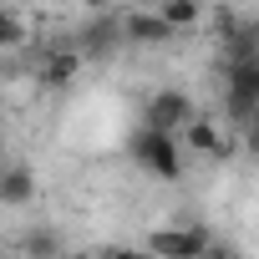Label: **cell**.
I'll return each instance as SVG.
<instances>
[{"label": "cell", "mask_w": 259, "mask_h": 259, "mask_svg": "<svg viewBox=\"0 0 259 259\" xmlns=\"http://www.w3.org/2000/svg\"><path fill=\"white\" fill-rule=\"evenodd\" d=\"M224 112H229L224 127H239V133L259 122V61L224 66Z\"/></svg>", "instance_id": "obj_1"}, {"label": "cell", "mask_w": 259, "mask_h": 259, "mask_svg": "<svg viewBox=\"0 0 259 259\" xmlns=\"http://www.w3.org/2000/svg\"><path fill=\"white\" fill-rule=\"evenodd\" d=\"M133 163L143 173H153L158 183H178L183 178V148L168 133H148V127H138V133H133Z\"/></svg>", "instance_id": "obj_2"}, {"label": "cell", "mask_w": 259, "mask_h": 259, "mask_svg": "<svg viewBox=\"0 0 259 259\" xmlns=\"http://www.w3.org/2000/svg\"><path fill=\"white\" fill-rule=\"evenodd\" d=\"M193 117H198V102H193L183 87H158V92L143 102V127H148V133H168V138H178Z\"/></svg>", "instance_id": "obj_3"}, {"label": "cell", "mask_w": 259, "mask_h": 259, "mask_svg": "<svg viewBox=\"0 0 259 259\" xmlns=\"http://www.w3.org/2000/svg\"><path fill=\"white\" fill-rule=\"evenodd\" d=\"M208 244H213V234L198 229V224H163V229H153L138 249H143L148 259H198Z\"/></svg>", "instance_id": "obj_4"}, {"label": "cell", "mask_w": 259, "mask_h": 259, "mask_svg": "<svg viewBox=\"0 0 259 259\" xmlns=\"http://www.w3.org/2000/svg\"><path fill=\"white\" fill-rule=\"evenodd\" d=\"M178 148H188V153H198V158H213V163L234 158V138H229V127L213 122V117H203V112L178 133Z\"/></svg>", "instance_id": "obj_5"}, {"label": "cell", "mask_w": 259, "mask_h": 259, "mask_svg": "<svg viewBox=\"0 0 259 259\" xmlns=\"http://www.w3.org/2000/svg\"><path fill=\"white\" fill-rule=\"evenodd\" d=\"M122 46V26H117V16H92V21H81V31H76V41H71V51L87 61V56H107V51H117Z\"/></svg>", "instance_id": "obj_6"}, {"label": "cell", "mask_w": 259, "mask_h": 259, "mask_svg": "<svg viewBox=\"0 0 259 259\" xmlns=\"http://www.w3.org/2000/svg\"><path fill=\"white\" fill-rule=\"evenodd\" d=\"M76 71H81V56L71 51V41H61V46H51V51L41 56L36 81H41V87H71V81H76Z\"/></svg>", "instance_id": "obj_7"}, {"label": "cell", "mask_w": 259, "mask_h": 259, "mask_svg": "<svg viewBox=\"0 0 259 259\" xmlns=\"http://www.w3.org/2000/svg\"><path fill=\"white\" fill-rule=\"evenodd\" d=\"M36 198V173L26 163H6L0 168V208H26Z\"/></svg>", "instance_id": "obj_8"}, {"label": "cell", "mask_w": 259, "mask_h": 259, "mask_svg": "<svg viewBox=\"0 0 259 259\" xmlns=\"http://www.w3.org/2000/svg\"><path fill=\"white\" fill-rule=\"evenodd\" d=\"M117 26H122V41H138V46H163V41H173V31H168L153 11H133V16H122Z\"/></svg>", "instance_id": "obj_9"}, {"label": "cell", "mask_w": 259, "mask_h": 259, "mask_svg": "<svg viewBox=\"0 0 259 259\" xmlns=\"http://www.w3.org/2000/svg\"><path fill=\"white\" fill-rule=\"evenodd\" d=\"M153 16H158V21H163V26L178 36V31H193V26H203V16H208V11L198 6V0H163V6H158Z\"/></svg>", "instance_id": "obj_10"}, {"label": "cell", "mask_w": 259, "mask_h": 259, "mask_svg": "<svg viewBox=\"0 0 259 259\" xmlns=\"http://www.w3.org/2000/svg\"><path fill=\"white\" fill-rule=\"evenodd\" d=\"M31 46V16L21 6H0V51H21Z\"/></svg>", "instance_id": "obj_11"}, {"label": "cell", "mask_w": 259, "mask_h": 259, "mask_svg": "<svg viewBox=\"0 0 259 259\" xmlns=\"http://www.w3.org/2000/svg\"><path fill=\"white\" fill-rule=\"evenodd\" d=\"M16 254H21V259H61L66 249H61V234H56V229H31V234H21Z\"/></svg>", "instance_id": "obj_12"}, {"label": "cell", "mask_w": 259, "mask_h": 259, "mask_svg": "<svg viewBox=\"0 0 259 259\" xmlns=\"http://www.w3.org/2000/svg\"><path fill=\"white\" fill-rule=\"evenodd\" d=\"M97 259H148L138 244H107V249H97Z\"/></svg>", "instance_id": "obj_13"}, {"label": "cell", "mask_w": 259, "mask_h": 259, "mask_svg": "<svg viewBox=\"0 0 259 259\" xmlns=\"http://www.w3.org/2000/svg\"><path fill=\"white\" fill-rule=\"evenodd\" d=\"M198 259H239V249H234V244H219V239H213V244H208V249H203Z\"/></svg>", "instance_id": "obj_14"}, {"label": "cell", "mask_w": 259, "mask_h": 259, "mask_svg": "<svg viewBox=\"0 0 259 259\" xmlns=\"http://www.w3.org/2000/svg\"><path fill=\"white\" fill-rule=\"evenodd\" d=\"M6 163H11V158H6V143H0V168H6Z\"/></svg>", "instance_id": "obj_15"}, {"label": "cell", "mask_w": 259, "mask_h": 259, "mask_svg": "<svg viewBox=\"0 0 259 259\" xmlns=\"http://www.w3.org/2000/svg\"><path fill=\"white\" fill-rule=\"evenodd\" d=\"M0 259H11V254H6V249H0Z\"/></svg>", "instance_id": "obj_16"}]
</instances>
